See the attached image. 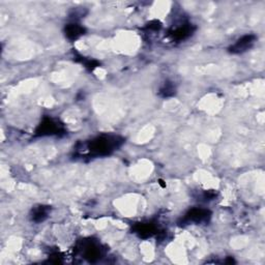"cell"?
<instances>
[{
  "label": "cell",
  "mask_w": 265,
  "mask_h": 265,
  "mask_svg": "<svg viewBox=\"0 0 265 265\" xmlns=\"http://www.w3.org/2000/svg\"><path fill=\"white\" fill-rule=\"evenodd\" d=\"M124 138L118 135H101L85 142L77 143L75 147V155L82 159L101 158L112 154L115 150L122 146Z\"/></svg>",
  "instance_id": "6da1fadb"
},
{
  "label": "cell",
  "mask_w": 265,
  "mask_h": 265,
  "mask_svg": "<svg viewBox=\"0 0 265 265\" xmlns=\"http://www.w3.org/2000/svg\"><path fill=\"white\" fill-rule=\"evenodd\" d=\"M66 134L64 124L58 119L52 118L50 116H46L37 125L34 132L35 137H46V136H63Z\"/></svg>",
  "instance_id": "7a4b0ae2"
},
{
  "label": "cell",
  "mask_w": 265,
  "mask_h": 265,
  "mask_svg": "<svg viewBox=\"0 0 265 265\" xmlns=\"http://www.w3.org/2000/svg\"><path fill=\"white\" fill-rule=\"evenodd\" d=\"M78 250H79L83 258L90 263H95L101 260L105 256L106 252L103 245L99 241L93 240L91 238L81 241Z\"/></svg>",
  "instance_id": "3957f363"
},
{
  "label": "cell",
  "mask_w": 265,
  "mask_h": 265,
  "mask_svg": "<svg viewBox=\"0 0 265 265\" xmlns=\"http://www.w3.org/2000/svg\"><path fill=\"white\" fill-rule=\"evenodd\" d=\"M211 215H212V212L207 208L194 207L185 212L183 218L180 219V222H178V224L180 226H185L191 223L196 224V225L207 224L209 223L211 219Z\"/></svg>",
  "instance_id": "277c9868"
},
{
  "label": "cell",
  "mask_w": 265,
  "mask_h": 265,
  "mask_svg": "<svg viewBox=\"0 0 265 265\" xmlns=\"http://www.w3.org/2000/svg\"><path fill=\"white\" fill-rule=\"evenodd\" d=\"M132 231L138 235V236L142 239H146L154 236V235H158L160 232L159 226L156 225V223L150 221V222H141L137 223L133 226Z\"/></svg>",
  "instance_id": "5b68a950"
},
{
  "label": "cell",
  "mask_w": 265,
  "mask_h": 265,
  "mask_svg": "<svg viewBox=\"0 0 265 265\" xmlns=\"http://www.w3.org/2000/svg\"><path fill=\"white\" fill-rule=\"evenodd\" d=\"M257 41V36L255 34H245L235 42L232 46L228 48V51L232 54H241L247 52L254 46Z\"/></svg>",
  "instance_id": "8992f818"
},
{
  "label": "cell",
  "mask_w": 265,
  "mask_h": 265,
  "mask_svg": "<svg viewBox=\"0 0 265 265\" xmlns=\"http://www.w3.org/2000/svg\"><path fill=\"white\" fill-rule=\"evenodd\" d=\"M196 26L191 24V23H183L177 27H175L169 31V35L172 37L173 41L176 42H181L186 40V38H189L190 36H192L194 34V32L196 31Z\"/></svg>",
  "instance_id": "52a82bcc"
},
{
  "label": "cell",
  "mask_w": 265,
  "mask_h": 265,
  "mask_svg": "<svg viewBox=\"0 0 265 265\" xmlns=\"http://www.w3.org/2000/svg\"><path fill=\"white\" fill-rule=\"evenodd\" d=\"M51 212V207L48 205H36L31 209L29 217H30V221L33 223H43L46 221L49 217V214Z\"/></svg>",
  "instance_id": "ba28073f"
},
{
  "label": "cell",
  "mask_w": 265,
  "mask_h": 265,
  "mask_svg": "<svg viewBox=\"0 0 265 265\" xmlns=\"http://www.w3.org/2000/svg\"><path fill=\"white\" fill-rule=\"evenodd\" d=\"M63 31H64V35L67 40L73 42V41L78 40V38L81 37L82 35H84L86 32V29L81 24L73 22L70 24H66L64 26Z\"/></svg>",
  "instance_id": "9c48e42d"
},
{
  "label": "cell",
  "mask_w": 265,
  "mask_h": 265,
  "mask_svg": "<svg viewBox=\"0 0 265 265\" xmlns=\"http://www.w3.org/2000/svg\"><path fill=\"white\" fill-rule=\"evenodd\" d=\"M176 93V86L172 81H166L159 90V95L163 99H169Z\"/></svg>",
  "instance_id": "30bf717a"
},
{
  "label": "cell",
  "mask_w": 265,
  "mask_h": 265,
  "mask_svg": "<svg viewBox=\"0 0 265 265\" xmlns=\"http://www.w3.org/2000/svg\"><path fill=\"white\" fill-rule=\"evenodd\" d=\"M75 58H76V60H77L78 62H81V63H82V64H83L89 72H92L95 67L100 66V62H99V61H96V60H94V59H86L85 57H82V56H80V55L76 56Z\"/></svg>",
  "instance_id": "8fae6325"
},
{
  "label": "cell",
  "mask_w": 265,
  "mask_h": 265,
  "mask_svg": "<svg viewBox=\"0 0 265 265\" xmlns=\"http://www.w3.org/2000/svg\"><path fill=\"white\" fill-rule=\"evenodd\" d=\"M161 27H162V23L160 21L153 20L145 26V29L146 30H150V31H159Z\"/></svg>",
  "instance_id": "7c38bea8"
},
{
  "label": "cell",
  "mask_w": 265,
  "mask_h": 265,
  "mask_svg": "<svg viewBox=\"0 0 265 265\" xmlns=\"http://www.w3.org/2000/svg\"><path fill=\"white\" fill-rule=\"evenodd\" d=\"M217 196H218V193L217 192H214V191H205L202 195V200H204L205 202H207V201H212L214 200L215 198H217Z\"/></svg>",
  "instance_id": "4fadbf2b"
},
{
  "label": "cell",
  "mask_w": 265,
  "mask_h": 265,
  "mask_svg": "<svg viewBox=\"0 0 265 265\" xmlns=\"http://www.w3.org/2000/svg\"><path fill=\"white\" fill-rule=\"evenodd\" d=\"M49 261H50L51 263H55V264H59V263H62V259H61V256L59 253H54L52 254L50 257H49Z\"/></svg>",
  "instance_id": "5bb4252c"
},
{
  "label": "cell",
  "mask_w": 265,
  "mask_h": 265,
  "mask_svg": "<svg viewBox=\"0 0 265 265\" xmlns=\"http://www.w3.org/2000/svg\"><path fill=\"white\" fill-rule=\"evenodd\" d=\"M159 181H160V184L163 186V188H166V184L164 183V181H163L162 179H161V180H159Z\"/></svg>",
  "instance_id": "9a60e30c"
}]
</instances>
